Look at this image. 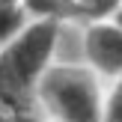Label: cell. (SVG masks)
I'll list each match as a JSON object with an SVG mask.
<instances>
[{
	"label": "cell",
	"instance_id": "2",
	"mask_svg": "<svg viewBox=\"0 0 122 122\" xmlns=\"http://www.w3.org/2000/svg\"><path fill=\"white\" fill-rule=\"evenodd\" d=\"M39 101L57 122H101L104 95L95 69L83 66H48L39 81Z\"/></svg>",
	"mask_w": 122,
	"mask_h": 122
},
{
	"label": "cell",
	"instance_id": "5",
	"mask_svg": "<svg viewBox=\"0 0 122 122\" xmlns=\"http://www.w3.org/2000/svg\"><path fill=\"white\" fill-rule=\"evenodd\" d=\"M27 15L30 12L24 6H0V48L27 27Z\"/></svg>",
	"mask_w": 122,
	"mask_h": 122
},
{
	"label": "cell",
	"instance_id": "10",
	"mask_svg": "<svg viewBox=\"0 0 122 122\" xmlns=\"http://www.w3.org/2000/svg\"><path fill=\"white\" fill-rule=\"evenodd\" d=\"M21 122H33V119H30V116H27V119H21Z\"/></svg>",
	"mask_w": 122,
	"mask_h": 122
},
{
	"label": "cell",
	"instance_id": "6",
	"mask_svg": "<svg viewBox=\"0 0 122 122\" xmlns=\"http://www.w3.org/2000/svg\"><path fill=\"white\" fill-rule=\"evenodd\" d=\"M101 122H122V75L113 77L110 92L104 95V119Z\"/></svg>",
	"mask_w": 122,
	"mask_h": 122
},
{
	"label": "cell",
	"instance_id": "4",
	"mask_svg": "<svg viewBox=\"0 0 122 122\" xmlns=\"http://www.w3.org/2000/svg\"><path fill=\"white\" fill-rule=\"evenodd\" d=\"M122 0H21L33 18H57V21H104L119 9Z\"/></svg>",
	"mask_w": 122,
	"mask_h": 122
},
{
	"label": "cell",
	"instance_id": "9",
	"mask_svg": "<svg viewBox=\"0 0 122 122\" xmlns=\"http://www.w3.org/2000/svg\"><path fill=\"white\" fill-rule=\"evenodd\" d=\"M0 6H21V0H0Z\"/></svg>",
	"mask_w": 122,
	"mask_h": 122
},
{
	"label": "cell",
	"instance_id": "7",
	"mask_svg": "<svg viewBox=\"0 0 122 122\" xmlns=\"http://www.w3.org/2000/svg\"><path fill=\"white\" fill-rule=\"evenodd\" d=\"M0 122H21V119H18V116H15L12 110H6V107H0Z\"/></svg>",
	"mask_w": 122,
	"mask_h": 122
},
{
	"label": "cell",
	"instance_id": "8",
	"mask_svg": "<svg viewBox=\"0 0 122 122\" xmlns=\"http://www.w3.org/2000/svg\"><path fill=\"white\" fill-rule=\"evenodd\" d=\"M110 21H116L119 27H122V6H119V9H116V12H113V15H110Z\"/></svg>",
	"mask_w": 122,
	"mask_h": 122
},
{
	"label": "cell",
	"instance_id": "3",
	"mask_svg": "<svg viewBox=\"0 0 122 122\" xmlns=\"http://www.w3.org/2000/svg\"><path fill=\"white\" fill-rule=\"evenodd\" d=\"M86 63L98 75L119 77L122 75V27L116 21H92L83 39Z\"/></svg>",
	"mask_w": 122,
	"mask_h": 122
},
{
	"label": "cell",
	"instance_id": "1",
	"mask_svg": "<svg viewBox=\"0 0 122 122\" xmlns=\"http://www.w3.org/2000/svg\"><path fill=\"white\" fill-rule=\"evenodd\" d=\"M60 24L57 18H36L0 48V107L18 119H27L33 98H39V81L51 66Z\"/></svg>",
	"mask_w": 122,
	"mask_h": 122
}]
</instances>
